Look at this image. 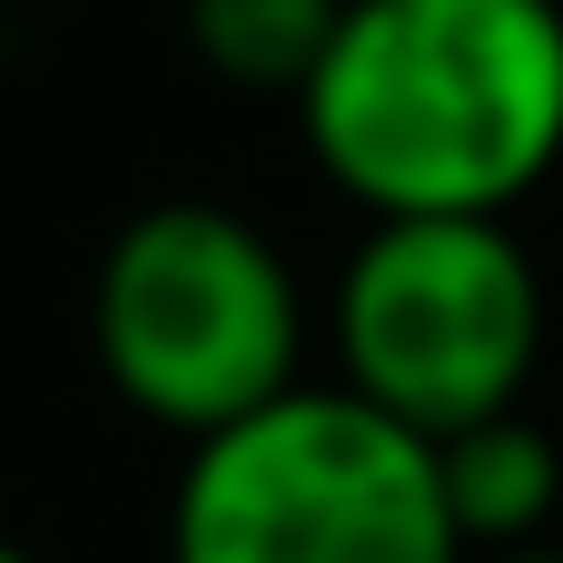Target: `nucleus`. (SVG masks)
Masks as SVG:
<instances>
[{
  "label": "nucleus",
  "instance_id": "obj_4",
  "mask_svg": "<svg viewBox=\"0 0 563 563\" xmlns=\"http://www.w3.org/2000/svg\"><path fill=\"white\" fill-rule=\"evenodd\" d=\"M544 356V267L515 218H396L336 267V386L445 445L525 406Z\"/></svg>",
  "mask_w": 563,
  "mask_h": 563
},
{
  "label": "nucleus",
  "instance_id": "obj_3",
  "mask_svg": "<svg viewBox=\"0 0 563 563\" xmlns=\"http://www.w3.org/2000/svg\"><path fill=\"white\" fill-rule=\"evenodd\" d=\"M168 563H465V544L426 435L386 426L346 386H297L188 445Z\"/></svg>",
  "mask_w": 563,
  "mask_h": 563
},
{
  "label": "nucleus",
  "instance_id": "obj_8",
  "mask_svg": "<svg viewBox=\"0 0 563 563\" xmlns=\"http://www.w3.org/2000/svg\"><path fill=\"white\" fill-rule=\"evenodd\" d=\"M0 563H40V554H20V544H0Z\"/></svg>",
  "mask_w": 563,
  "mask_h": 563
},
{
  "label": "nucleus",
  "instance_id": "obj_7",
  "mask_svg": "<svg viewBox=\"0 0 563 563\" xmlns=\"http://www.w3.org/2000/svg\"><path fill=\"white\" fill-rule=\"evenodd\" d=\"M465 563H563L554 544H525V554H465Z\"/></svg>",
  "mask_w": 563,
  "mask_h": 563
},
{
  "label": "nucleus",
  "instance_id": "obj_6",
  "mask_svg": "<svg viewBox=\"0 0 563 563\" xmlns=\"http://www.w3.org/2000/svg\"><path fill=\"white\" fill-rule=\"evenodd\" d=\"M178 20H188V49H198L228 89L297 99L307 69L327 59L346 0H178Z\"/></svg>",
  "mask_w": 563,
  "mask_h": 563
},
{
  "label": "nucleus",
  "instance_id": "obj_1",
  "mask_svg": "<svg viewBox=\"0 0 563 563\" xmlns=\"http://www.w3.org/2000/svg\"><path fill=\"white\" fill-rule=\"evenodd\" d=\"M297 139L366 228L515 218L563 168V0H346Z\"/></svg>",
  "mask_w": 563,
  "mask_h": 563
},
{
  "label": "nucleus",
  "instance_id": "obj_2",
  "mask_svg": "<svg viewBox=\"0 0 563 563\" xmlns=\"http://www.w3.org/2000/svg\"><path fill=\"white\" fill-rule=\"evenodd\" d=\"M89 356L129 416L208 445L307 386V287L257 218L158 198L99 247Z\"/></svg>",
  "mask_w": 563,
  "mask_h": 563
},
{
  "label": "nucleus",
  "instance_id": "obj_5",
  "mask_svg": "<svg viewBox=\"0 0 563 563\" xmlns=\"http://www.w3.org/2000/svg\"><path fill=\"white\" fill-rule=\"evenodd\" d=\"M435 475H445V515H455V544L465 554H525L544 544L563 505V445L515 406L495 426H465L435 445Z\"/></svg>",
  "mask_w": 563,
  "mask_h": 563
}]
</instances>
